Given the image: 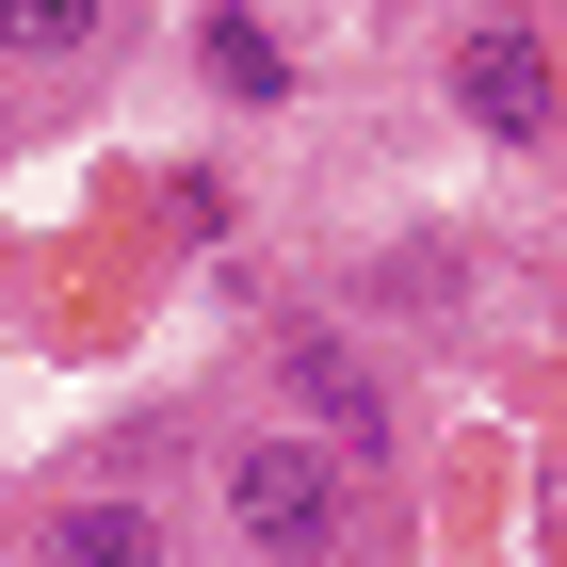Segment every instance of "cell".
<instances>
[{"instance_id":"obj_6","label":"cell","mask_w":567,"mask_h":567,"mask_svg":"<svg viewBox=\"0 0 567 567\" xmlns=\"http://www.w3.org/2000/svg\"><path fill=\"white\" fill-rule=\"evenodd\" d=\"M97 49V0H0V65H65Z\"/></svg>"},{"instance_id":"obj_3","label":"cell","mask_w":567,"mask_h":567,"mask_svg":"<svg viewBox=\"0 0 567 567\" xmlns=\"http://www.w3.org/2000/svg\"><path fill=\"white\" fill-rule=\"evenodd\" d=\"M33 567H178V535H163V503L97 486V503H49L33 519Z\"/></svg>"},{"instance_id":"obj_5","label":"cell","mask_w":567,"mask_h":567,"mask_svg":"<svg viewBox=\"0 0 567 567\" xmlns=\"http://www.w3.org/2000/svg\"><path fill=\"white\" fill-rule=\"evenodd\" d=\"M195 49H212V82H227V97H292V49H276L244 0H212V17H195Z\"/></svg>"},{"instance_id":"obj_4","label":"cell","mask_w":567,"mask_h":567,"mask_svg":"<svg viewBox=\"0 0 567 567\" xmlns=\"http://www.w3.org/2000/svg\"><path fill=\"white\" fill-rule=\"evenodd\" d=\"M276 373H292V405L324 422V454H341V471H357V454H390V405H373V373H357L341 341H292Z\"/></svg>"},{"instance_id":"obj_2","label":"cell","mask_w":567,"mask_h":567,"mask_svg":"<svg viewBox=\"0 0 567 567\" xmlns=\"http://www.w3.org/2000/svg\"><path fill=\"white\" fill-rule=\"evenodd\" d=\"M454 114H471L486 146H551L567 82H551V49H535L519 17H471V33H454Z\"/></svg>"},{"instance_id":"obj_1","label":"cell","mask_w":567,"mask_h":567,"mask_svg":"<svg viewBox=\"0 0 567 567\" xmlns=\"http://www.w3.org/2000/svg\"><path fill=\"white\" fill-rule=\"evenodd\" d=\"M212 503H227V535H244V567H341L357 551V486H341V454H324L308 422L227 437V454H212Z\"/></svg>"}]
</instances>
